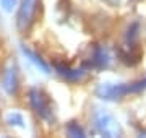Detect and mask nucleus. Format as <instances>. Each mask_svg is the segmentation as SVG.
Wrapping results in <instances>:
<instances>
[{
  "label": "nucleus",
  "mask_w": 146,
  "mask_h": 138,
  "mask_svg": "<svg viewBox=\"0 0 146 138\" xmlns=\"http://www.w3.org/2000/svg\"><path fill=\"white\" fill-rule=\"evenodd\" d=\"M146 90V76L131 83H99L94 88V94L101 101H122L128 94H138Z\"/></svg>",
  "instance_id": "1"
},
{
  "label": "nucleus",
  "mask_w": 146,
  "mask_h": 138,
  "mask_svg": "<svg viewBox=\"0 0 146 138\" xmlns=\"http://www.w3.org/2000/svg\"><path fill=\"white\" fill-rule=\"evenodd\" d=\"M91 120H93L94 130L102 137H107V138L122 137V128L119 125V120L104 107H96L93 111Z\"/></svg>",
  "instance_id": "2"
},
{
  "label": "nucleus",
  "mask_w": 146,
  "mask_h": 138,
  "mask_svg": "<svg viewBox=\"0 0 146 138\" xmlns=\"http://www.w3.org/2000/svg\"><path fill=\"white\" fill-rule=\"evenodd\" d=\"M28 101L29 106L34 111L39 119H42L47 123L55 122V115H54V107L50 102V98L41 90V88H31L28 91Z\"/></svg>",
  "instance_id": "3"
},
{
  "label": "nucleus",
  "mask_w": 146,
  "mask_h": 138,
  "mask_svg": "<svg viewBox=\"0 0 146 138\" xmlns=\"http://www.w3.org/2000/svg\"><path fill=\"white\" fill-rule=\"evenodd\" d=\"M37 7H39V0H21L18 10H16V29L21 34H26L31 31L33 25L36 21L37 15Z\"/></svg>",
  "instance_id": "4"
},
{
  "label": "nucleus",
  "mask_w": 146,
  "mask_h": 138,
  "mask_svg": "<svg viewBox=\"0 0 146 138\" xmlns=\"http://www.w3.org/2000/svg\"><path fill=\"white\" fill-rule=\"evenodd\" d=\"M110 64H112V55H110L109 49L106 46L94 44L88 60L84 62V67L88 70H106L110 67Z\"/></svg>",
  "instance_id": "5"
},
{
  "label": "nucleus",
  "mask_w": 146,
  "mask_h": 138,
  "mask_svg": "<svg viewBox=\"0 0 146 138\" xmlns=\"http://www.w3.org/2000/svg\"><path fill=\"white\" fill-rule=\"evenodd\" d=\"M2 88L8 96H16L20 90V73L15 62H10L2 72Z\"/></svg>",
  "instance_id": "6"
},
{
  "label": "nucleus",
  "mask_w": 146,
  "mask_h": 138,
  "mask_svg": "<svg viewBox=\"0 0 146 138\" xmlns=\"http://www.w3.org/2000/svg\"><path fill=\"white\" fill-rule=\"evenodd\" d=\"M54 70H55V73L62 78V80L68 81V83H80V81H83L86 78V67L84 68H73L70 65L63 64V62H54Z\"/></svg>",
  "instance_id": "7"
},
{
  "label": "nucleus",
  "mask_w": 146,
  "mask_h": 138,
  "mask_svg": "<svg viewBox=\"0 0 146 138\" xmlns=\"http://www.w3.org/2000/svg\"><path fill=\"white\" fill-rule=\"evenodd\" d=\"M117 55H119V60L122 64H125L127 67H135L141 62V57H143V52H141L140 46H128V44H123L122 47H119L117 50Z\"/></svg>",
  "instance_id": "8"
},
{
  "label": "nucleus",
  "mask_w": 146,
  "mask_h": 138,
  "mask_svg": "<svg viewBox=\"0 0 146 138\" xmlns=\"http://www.w3.org/2000/svg\"><path fill=\"white\" fill-rule=\"evenodd\" d=\"M20 49H21V52H23V55H25V57H26L28 60H29V62H31V64L34 65L37 70H39V72H42L44 75L50 73V67H49V64H47V62L41 57V55H39V54H36L34 50H31L29 47H26L25 44H21Z\"/></svg>",
  "instance_id": "9"
},
{
  "label": "nucleus",
  "mask_w": 146,
  "mask_h": 138,
  "mask_svg": "<svg viewBox=\"0 0 146 138\" xmlns=\"http://www.w3.org/2000/svg\"><path fill=\"white\" fill-rule=\"evenodd\" d=\"M138 39H140V23L135 21L127 28L125 44H128V46H136V44H138Z\"/></svg>",
  "instance_id": "10"
},
{
  "label": "nucleus",
  "mask_w": 146,
  "mask_h": 138,
  "mask_svg": "<svg viewBox=\"0 0 146 138\" xmlns=\"http://www.w3.org/2000/svg\"><path fill=\"white\" fill-rule=\"evenodd\" d=\"M65 133H67L70 138H84L86 137L83 127H81L76 120H72V122H68L67 125H65Z\"/></svg>",
  "instance_id": "11"
},
{
  "label": "nucleus",
  "mask_w": 146,
  "mask_h": 138,
  "mask_svg": "<svg viewBox=\"0 0 146 138\" xmlns=\"http://www.w3.org/2000/svg\"><path fill=\"white\" fill-rule=\"evenodd\" d=\"M5 120H7V123H8L10 127H18V128L26 127L25 117H23V114H20V112H10V114H7Z\"/></svg>",
  "instance_id": "12"
},
{
  "label": "nucleus",
  "mask_w": 146,
  "mask_h": 138,
  "mask_svg": "<svg viewBox=\"0 0 146 138\" xmlns=\"http://www.w3.org/2000/svg\"><path fill=\"white\" fill-rule=\"evenodd\" d=\"M0 7H2L3 11L10 13V11H13V8L16 7V0H0Z\"/></svg>",
  "instance_id": "13"
},
{
  "label": "nucleus",
  "mask_w": 146,
  "mask_h": 138,
  "mask_svg": "<svg viewBox=\"0 0 146 138\" xmlns=\"http://www.w3.org/2000/svg\"><path fill=\"white\" fill-rule=\"evenodd\" d=\"M104 3H107L109 7H117L120 3V0H102Z\"/></svg>",
  "instance_id": "14"
}]
</instances>
